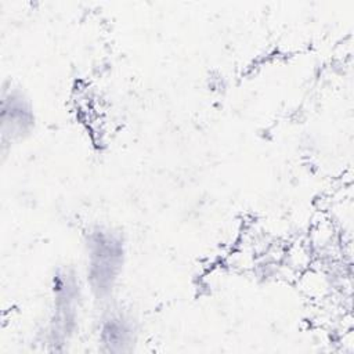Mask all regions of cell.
Wrapping results in <instances>:
<instances>
[{
  "label": "cell",
  "mask_w": 354,
  "mask_h": 354,
  "mask_svg": "<svg viewBox=\"0 0 354 354\" xmlns=\"http://www.w3.org/2000/svg\"><path fill=\"white\" fill-rule=\"evenodd\" d=\"M35 115L28 98L12 88L10 93H3L1 101V133L12 141L29 134L33 127Z\"/></svg>",
  "instance_id": "3"
},
{
  "label": "cell",
  "mask_w": 354,
  "mask_h": 354,
  "mask_svg": "<svg viewBox=\"0 0 354 354\" xmlns=\"http://www.w3.org/2000/svg\"><path fill=\"white\" fill-rule=\"evenodd\" d=\"M54 318L53 324L55 329H59L62 337L71 333L76 318V310L80 299L79 279L73 272L68 270L58 271L54 275Z\"/></svg>",
  "instance_id": "2"
},
{
  "label": "cell",
  "mask_w": 354,
  "mask_h": 354,
  "mask_svg": "<svg viewBox=\"0 0 354 354\" xmlns=\"http://www.w3.org/2000/svg\"><path fill=\"white\" fill-rule=\"evenodd\" d=\"M87 281L98 299L108 297L113 290L124 261L122 236L104 227H97L87 236Z\"/></svg>",
  "instance_id": "1"
},
{
  "label": "cell",
  "mask_w": 354,
  "mask_h": 354,
  "mask_svg": "<svg viewBox=\"0 0 354 354\" xmlns=\"http://www.w3.org/2000/svg\"><path fill=\"white\" fill-rule=\"evenodd\" d=\"M100 340L108 351H127L134 342V326L120 313H109L101 319Z\"/></svg>",
  "instance_id": "4"
}]
</instances>
